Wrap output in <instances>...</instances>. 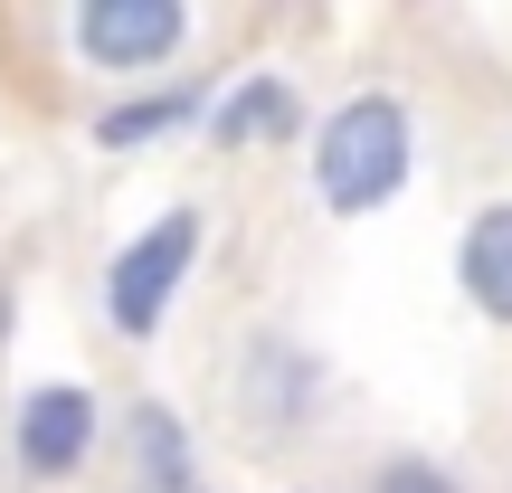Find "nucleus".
Listing matches in <instances>:
<instances>
[{
  "label": "nucleus",
  "mask_w": 512,
  "mask_h": 493,
  "mask_svg": "<svg viewBox=\"0 0 512 493\" xmlns=\"http://www.w3.org/2000/svg\"><path fill=\"white\" fill-rule=\"evenodd\" d=\"M190 266H200V209H162V219L105 266V323L124 332V342L162 332V313H171V294L190 285Z\"/></svg>",
  "instance_id": "nucleus-2"
},
{
  "label": "nucleus",
  "mask_w": 512,
  "mask_h": 493,
  "mask_svg": "<svg viewBox=\"0 0 512 493\" xmlns=\"http://www.w3.org/2000/svg\"><path fill=\"white\" fill-rule=\"evenodd\" d=\"M190 114H200V86H181V95H143V105H114L95 133H105L114 152H133V143H152L162 124H190Z\"/></svg>",
  "instance_id": "nucleus-8"
},
{
  "label": "nucleus",
  "mask_w": 512,
  "mask_h": 493,
  "mask_svg": "<svg viewBox=\"0 0 512 493\" xmlns=\"http://www.w3.org/2000/svg\"><path fill=\"white\" fill-rule=\"evenodd\" d=\"M124 437H133V465H143V493H190V437L171 408H133Z\"/></svg>",
  "instance_id": "nucleus-6"
},
{
  "label": "nucleus",
  "mask_w": 512,
  "mask_h": 493,
  "mask_svg": "<svg viewBox=\"0 0 512 493\" xmlns=\"http://www.w3.org/2000/svg\"><path fill=\"white\" fill-rule=\"evenodd\" d=\"M266 133H294V86L285 76H247L219 105V143H266Z\"/></svg>",
  "instance_id": "nucleus-7"
},
{
  "label": "nucleus",
  "mask_w": 512,
  "mask_h": 493,
  "mask_svg": "<svg viewBox=\"0 0 512 493\" xmlns=\"http://www.w3.org/2000/svg\"><path fill=\"white\" fill-rule=\"evenodd\" d=\"M86 456H95V399L76 380H38L29 399H19V465H29L38 484H67Z\"/></svg>",
  "instance_id": "nucleus-4"
},
{
  "label": "nucleus",
  "mask_w": 512,
  "mask_h": 493,
  "mask_svg": "<svg viewBox=\"0 0 512 493\" xmlns=\"http://www.w3.org/2000/svg\"><path fill=\"white\" fill-rule=\"evenodd\" d=\"M456 275H465V294H475L494 323H512V200L475 209V228H465V247H456Z\"/></svg>",
  "instance_id": "nucleus-5"
},
{
  "label": "nucleus",
  "mask_w": 512,
  "mask_h": 493,
  "mask_svg": "<svg viewBox=\"0 0 512 493\" xmlns=\"http://www.w3.org/2000/svg\"><path fill=\"white\" fill-rule=\"evenodd\" d=\"M408 105L399 95H351V105L323 114V133H313V190H323V209H342V219H361V209L399 200L408 190Z\"/></svg>",
  "instance_id": "nucleus-1"
},
{
  "label": "nucleus",
  "mask_w": 512,
  "mask_h": 493,
  "mask_svg": "<svg viewBox=\"0 0 512 493\" xmlns=\"http://www.w3.org/2000/svg\"><path fill=\"white\" fill-rule=\"evenodd\" d=\"M370 493H456V475L427 465V456H399V465H380V484H370Z\"/></svg>",
  "instance_id": "nucleus-9"
},
{
  "label": "nucleus",
  "mask_w": 512,
  "mask_h": 493,
  "mask_svg": "<svg viewBox=\"0 0 512 493\" xmlns=\"http://www.w3.org/2000/svg\"><path fill=\"white\" fill-rule=\"evenodd\" d=\"M181 38H190V10H181V0H86V10H76V48H86L105 76L162 67Z\"/></svg>",
  "instance_id": "nucleus-3"
}]
</instances>
